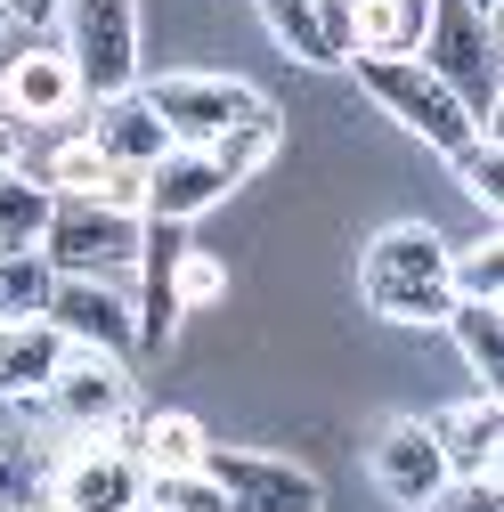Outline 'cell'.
<instances>
[{"label":"cell","instance_id":"obj_1","mask_svg":"<svg viewBox=\"0 0 504 512\" xmlns=\"http://www.w3.org/2000/svg\"><path fill=\"white\" fill-rule=\"evenodd\" d=\"M358 293L374 317H391V326H439L448 317V236L423 228V220H391L358 252Z\"/></svg>","mask_w":504,"mask_h":512},{"label":"cell","instance_id":"obj_2","mask_svg":"<svg viewBox=\"0 0 504 512\" xmlns=\"http://www.w3.org/2000/svg\"><path fill=\"white\" fill-rule=\"evenodd\" d=\"M25 415L66 439H122V423H131V358L66 350V366L49 374L41 399H25Z\"/></svg>","mask_w":504,"mask_h":512},{"label":"cell","instance_id":"obj_3","mask_svg":"<svg viewBox=\"0 0 504 512\" xmlns=\"http://www.w3.org/2000/svg\"><path fill=\"white\" fill-rule=\"evenodd\" d=\"M57 25H66L57 49L90 106L139 90V0H57Z\"/></svg>","mask_w":504,"mask_h":512},{"label":"cell","instance_id":"obj_4","mask_svg":"<svg viewBox=\"0 0 504 512\" xmlns=\"http://www.w3.org/2000/svg\"><path fill=\"white\" fill-rule=\"evenodd\" d=\"M41 261H49L57 277H106V285H131V261H139V212H114V204H90V196H49Z\"/></svg>","mask_w":504,"mask_h":512},{"label":"cell","instance_id":"obj_5","mask_svg":"<svg viewBox=\"0 0 504 512\" xmlns=\"http://www.w3.org/2000/svg\"><path fill=\"white\" fill-rule=\"evenodd\" d=\"M423 66L448 82V98L472 114V122H496V90H504V74H496V25L480 17V9H464V0H431V25H423Z\"/></svg>","mask_w":504,"mask_h":512},{"label":"cell","instance_id":"obj_6","mask_svg":"<svg viewBox=\"0 0 504 512\" xmlns=\"http://www.w3.org/2000/svg\"><path fill=\"white\" fill-rule=\"evenodd\" d=\"M350 66H358V82L374 90V106H383L391 122H399V131H415L423 147H439V155H456L472 131H480V122L448 98V82H439L431 66H423V57H350Z\"/></svg>","mask_w":504,"mask_h":512},{"label":"cell","instance_id":"obj_7","mask_svg":"<svg viewBox=\"0 0 504 512\" xmlns=\"http://www.w3.org/2000/svg\"><path fill=\"white\" fill-rule=\"evenodd\" d=\"M147 504V464L131 439H66L41 480V512H139Z\"/></svg>","mask_w":504,"mask_h":512},{"label":"cell","instance_id":"obj_8","mask_svg":"<svg viewBox=\"0 0 504 512\" xmlns=\"http://www.w3.org/2000/svg\"><path fill=\"white\" fill-rule=\"evenodd\" d=\"M147 106L171 131V147H212L228 122H244L261 106V90L236 74H163V82H147Z\"/></svg>","mask_w":504,"mask_h":512},{"label":"cell","instance_id":"obj_9","mask_svg":"<svg viewBox=\"0 0 504 512\" xmlns=\"http://www.w3.org/2000/svg\"><path fill=\"white\" fill-rule=\"evenodd\" d=\"M204 472L220 480L228 512H326V488L293 456H261V447H212Z\"/></svg>","mask_w":504,"mask_h":512},{"label":"cell","instance_id":"obj_10","mask_svg":"<svg viewBox=\"0 0 504 512\" xmlns=\"http://www.w3.org/2000/svg\"><path fill=\"white\" fill-rule=\"evenodd\" d=\"M82 106L90 98H82V82H74V66H66L57 41H25L9 66H0V122H17L25 139L49 131V122H74Z\"/></svg>","mask_w":504,"mask_h":512},{"label":"cell","instance_id":"obj_11","mask_svg":"<svg viewBox=\"0 0 504 512\" xmlns=\"http://www.w3.org/2000/svg\"><path fill=\"white\" fill-rule=\"evenodd\" d=\"M49 326L66 334L74 350H106V358H139V309L131 285H106V277H57L49 293Z\"/></svg>","mask_w":504,"mask_h":512},{"label":"cell","instance_id":"obj_12","mask_svg":"<svg viewBox=\"0 0 504 512\" xmlns=\"http://www.w3.org/2000/svg\"><path fill=\"white\" fill-rule=\"evenodd\" d=\"M374 488H383L399 512H423V504H439V496L456 488L448 480V456H439V439H431L423 415L383 423V439H374Z\"/></svg>","mask_w":504,"mask_h":512},{"label":"cell","instance_id":"obj_13","mask_svg":"<svg viewBox=\"0 0 504 512\" xmlns=\"http://www.w3.org/2000/svg\"><path fill=\"white\" fill-rule=\"evenodd\" d=\"M431 439H439V456H448V480L456 488H496V439H504L496 391H472L464 407L431 415Z\"/></svg>","mask_w":504,"mask_h":512},{"label":"cell","instance_id":"obj_14","mask_svg":"<svg viewBox=\"0 0 504 512\" xmlns=\"http://www.w3.org/2000/svg\"><path fill=\"white\" fill-rule=\"evenodd\" d=\"M228 196V179L212 171V155L204 147H163L155 163H147V196H139V220H204L212 204Z\"/></svg>","mask_w":504,"mask_h":512},{"label":"cell","instance_id":"obj_15","mask_svg":"<svg viewBox=\"0 0 504 512\" xmlns=\"http://www.w3.org/2000/svg\"><path fill=\"white\" fill-rule=\"evenodd\" d=\"M66 334L49 326V317H25V326H0V399H41L49 391V374L66 366Z\"/></svg>","mask_w":504,"mask_h":512},{"label":"cell","instance_id":"obj_16","mask_svg":"<svg viewBox=\"0 0 504 512\" xmlns=\"http://www.w3.org/2000/svg\"><path fill=\"white\" fill-rule=\"evenodd\" d=\"M90 139H98V155L106 163H131V171H147L163 147H171V131L155 122V106H147V90H122V98H98V114H90Z\"/></svg>","mask_w":504,"mask_h":512},{"label":"cell","instance_id":"obj_17","mask_svg":"<svg viewBox=\"0 0 504 512\" xmlns=\"http://www.w3.org/2000/svg\"><path fill=\"white\" fill-rule=\"evenodd\" d=\"M431 0H350V57H415Z\"/></svg>","mask_w":504,"mask_h":512},{"label":"cell","instance_id":"obj_18","mask_svg":"<svg viewBox=\"0 0 504 512\" xmlns=\"http://www.w3.org/2000/svg\"><path fill=\"white\" fill-rule=\"evenodd\" d=\"M49 456L33 447V415L17 399H0V512H41Z\"/></svg>","mask_w":504,"mask_h":512},{"label":"cell","instance_id":"obj_19","mask_svg":"<svg viewBox=\"0 0 504 512\" xmlns=\"http://www.w3.org/2000/svg\"><path fill=\"white\" fill-rule=\"evenodd\" d=\"M277 139H285V114H277V106L261 98V106L244 114V122H228V131H220V139H212L204 155H212V171H220L228 187H244L252 171H261V163L277 155Z\"/></svg>","mask_w":504,"mask_h":512},{"label":"cell","instance_id":"obj_20","mask_svg":"<svg viewBox=\"0 0 504 512\" xmlns=\"http://www.w3.org/2000/svg\"><path fill=\"white\" fill-rule=\"evenodd\" d=\"M439 326L456 334L472 382H480V391H496V374H504V301H448V317H439Z\"/></svg>","mask_w":504,"mask_h":512},{"label":"cell","instance_id":"obj_21","mask_svg":"<svg viewBox=\"0 0 504 512\" xmlns=\"http://www.w3.org/2000/svg\"><path fill=\"white\" fill-rule=\"evenodd\" d=\"M131 456H139L147 472H196V464L212 456V439H204V423H196V415H179V407H163V415H147V423H139V439H131Z\"/></svg>","mask_w":504,"mask_h":512},{"label":"cell","instance_id":"obj_22","mask_svg":"<svg viewBox=\"0 0 504 512\" xmlns=\"http://www.w3.org/2000/svg\"><path fill=\"white\" fill-rule=\"evenodd\" d=\"M49 293H57V269L41 261V244L0 252V326H25V317H41Z\"/></svg>","mask_w":504,"mask_h":512},{"label":"cell","instance_id":"obj_23","mask_svg":"<svg viewBox=\"0 0 504 512\" xmlns=\"http://www.w3.org/2000/svg\"><path fill=\"white\" fill-rule=\"evenodd\" d=\"M261 9V25L277 33V49H293V66H342L326 25H318V0H252Z\"/></svg>","mask_w":504,"mask_h":512},{"label":"cell","instance_id":"obj_24","mask_svg":"<svg viewBox=\"0 0 504 512\" xmlns=\"http://www.w3.org/2000/svg\"><path fill=\"white\" fill-rule=\"evenodd\" d=\"M41 187H49V196H98V179H106V155H98V139L90 131H66V139H57L41 163H25Z\"/></svg>","mask_w":504,"mask_h":512},{"label":"cell","instance_id":"obj_25","mask_svg":"<svg viewBox=\"0 0 504 512\" xmlns=\"http://www.w3.org/2000/svg\"><path fill=\"white\" fill-rule=\"evenodd\" d=\"M49 228V187L33 171H0V252H25Z\"/></svg>","mask_w":504,"mask_h":512},{"label":"cell","instance_id":"obj_26","mask_svg":"<svg viewBox=\"0 0 504 512\" xmlns=\"http://www.w3.org/2000/svg\"><path fill=\"white\" fill-rule=\"evenodd\" d=\"M448 171L464 179V196L488 212V228H496V204H504V155H496V122H480V131L448 155Z\"/></svg>","mask_w":504,"mask_h":512},{"label":"cell","instance_id":"obj_27","mask_svg":"<svg viewBox=\"0 0 504 512\" xmlns=\"http://www.w3.org/2000/svg\"><path fill=\"white\" fill-rule=\"evenodd\" d=\"M448 293L456 301H504V244L496 228L472 244H448Z\"/></svg>","mask_w":504,"mask_h":512},{"label":"cell","instance_id":"obj_28","mask_svg":"<svg viewBox=\"0 0 504 512\" xmlns=\"http://www.w3.org/2000/svg\"><path fill=\"white\" fill-rule=\"evenodd\" d=\"M147 512H228V496L204 464L196 472H147Z\"/></svg>","mask_w":504,"mask_h":512},{"label":"cell","instance_id":"obj_29","mask_svg":"<svg viewBox=\"0 0 504 512\" xmlns=\"http://www.w3.org/2000/svg\"><path fill=\"white\" fill-rule=\"evenodd\" d=\"M220 293H228L220 252H179V269H171V301H179V309H212Z\"/></svg>","mask_w":504,"mask_h":512},{"label":"cell","instance_id":"obj_30","mask_svg":"<svg viewBox=\"0 0 504 512\" xmlns=\"http://www.w3.org/2000/svg\"><path fill=\"white\" fill-rule=\"evenodd\" d=\"M318 25H326V41H334V57L350 66V0H318Z\"/></svg>","mask_w":504,"mask_h":512},{"label":"cell","instance_id":"obj_31","mask_svg":"<svg viewBox=\"0 0 504 512\" xmlns=\"http://www.w3.org/2000/svg\"><path fill=\"white\" fill-rule=\"evenodd\" d=\"M423 512H496V488H448V496L423 504Z\"/></svg>","mask_w":504,"mask_h":512},{"label":"cell","instance_id":"obj_32","mask_svg":"<svg viewBox=\"0 0 504 512\" xmlns=\"http://www.w3.org/2000/svg\"><path fill=\"white\" fill-rule=\"evenodd\" d=\"M0 17H9V25H49L57 0H0Z\"/></svg>","mask_w":504,"mask_h":512},{"label":"cell","instance_id":"obj_33","mask_svg":"<svg viewBox=\"0 0 504 512\" xmlns=\"http://www.w3.org/2000/svg\"><path fill=\"white\" fill-rule=\"evenodd\" d=\"M0 171H25V131L17 122H0Z\"/></svg>","mask_w":504,"mask_h":512},{"label":"cell","instance_id":"obj_34","mask_svg":"<svg viewBox=\"0 0 504 512\" xmlns=\"http://www.w3.org/2000/svg\"><path fill=\"white\" fill-rule=\"evenodd\" d=\"M464 9H480V17H488V25H496V0H464Z\"/></svg>","mask_w":504,"mask_h":512},{"label":"cell","instance_id":"obj_35","mask_svg":"<svg viewBox=\"0 0 504 512\" xmlns=\"http://www.w3.org/2000/svg\"><path fill=\"white\" fill-rule=\"evenodd\" d=\"M0 33H9V17H0Z\"/></svg>","mask_w":504,"mask_h":512}]
</instances>
